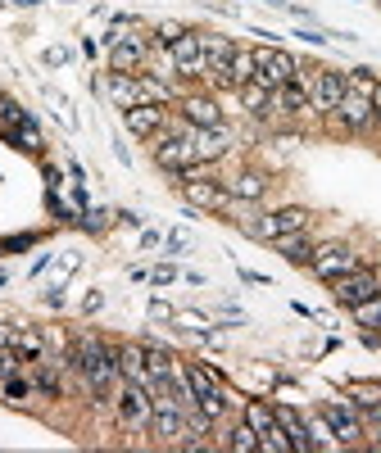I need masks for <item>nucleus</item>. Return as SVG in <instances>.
Wrapping results in <instances>:
<instances>
[{"label":"nucleus","instance_id":"dca6fc26","mask_svg":"<svg viewBox=\"0 0 381 453\" xmlns=\"http://www.w3.org/2000/svg\"><path fill=\"white\" fill-rule=\"evenodd\" d=\"M190 145H196V159H205V164H218L227 150H232V127H196L190 132Z\"/></svg>","mask_w":381,"mask_h":453},{"label":"nucleus","instance_id":"ddd939ff","mask_svg":"<svg viewBox=\"0 0 381 453\" xmlns=\"http://www.w3.org/2000/svg\"><path fill=\"white\" fill-rule=\"evenodd\" d=\"M173 119V104H132L123 109V127L136 136V141H150V136H159Z\"/></svg>","mask_w":381,"mask_h":453},{"label":"nucleus","instance_id":"f704fd0d","mask_svg":"<svg viewBox=\"0 0 381 453\" xmlns=\"http://www.w3.org/2000/svg\"><path fill=\"white\" fill-rule=\"evenodd\" d=\"M36 241H42L36 232H23V236H5V241H0V254H10V250H32Z\"/></svg>","mask_w":381,"mask_h":453},{"label":"nucleus","instance_id":"de8ad7c7","mask_svg":"<svg viewBox=\"0 0 381 453\" xmlns=\"http://www.w3.org/2000/svg\"><path fill=\"white\" fill-rule=\"evenodd\" d=\"M10 340H14V326H5V322H0V349H5Z\"/></svg>","mask_w":381,"mask_h":453},{"label":"nucleus","instance_id":"c9c22d12","mask_svg":"<svg viewBox=\"0 0 381 453\" xmlns=\"http://www.w3.org/2000/svg\"><path fill=\"white\" fill-rule=\"evenodd\" d=\"M150 281H155V286H173L177 281V263H159V268L150 273Z\"/></svg>","mask_w":381,"mask_h":453},{"label":"nucleus","instance_id":"aec40b11","mask_svg":"<svg viewBox=\"0 0 381 453\" xmlns=\"http://www.w3.org/2000/svg\"><path fill=\"white\" fill-rule=\"evenodd\" d=\"M177 367H182V363H177L164 345L145 340V372H150V390H155V386H168L173 376H177Z\"/></svg>","mask_w":381,"mask_h":453},{"label":"nucleus","instance_id":"393cba45","mask_svg":"<svg viewBox=\"0 0 381 453\" xmlns=\"http://www.w3.org/2000/svg\"><path fill=\"white\" fill-rule=\"evenodd\" d=\"M214 444H218V449H232V453H259V431L241 418L237 426H227V431H222Z\"/></svg>","mask_w":381,"mask_h":453},{"label":"nucleus","instance_id":"49530a36","mask_svg":"<svg viewBox=\"0 0 381 453\" xmlns=\"http://www.w3.org/2000/svg\"><path fill=\"white\" fill-rule=\"evenodd\" d=\"M372 113H377V127H381V78H377V87H372Z\"/></svg>","mask_w":381,"mask_h":453},{"label":"nucleus","instance_id":"f3484780","mask_svg":"<svg viewBox=\"0 0 381 453\" xmlns=\"http://www.w3.org/2000/svg\"><path fill=\"white\" fill-rule=\"evenodd\" d=\"M273 412H277V426L286 431L291 449H295V453H314V435H309V422H304V412H295L291 403H273Z\"/></svg>","mask_w":381,"mask_h":453},{"label":"nucleus","instance_id":"f8f14e48","mask_svg":"<svg viewBox=\"0 0 381 453\" xmlns=\"http://www.w3.org/2000/svg\"><path fill=\"white\" fill-rule=\"evenodd\" d=\"M182 200H186L190 209H200V213H222L227 204H232V196H227L222 177H196V181H182Z\"/></svg>","mask_w":381,"mask_h":453},{"label":"nucleus","instance_id":"79ce46f5","mask_svg":"<svg viewBox=\"0 0 381 453\" xmlns=\"http://www.w3.org/2000/svg\"><path fill=\"white\" fill-rule=\"evenodd\" d=\"M68 177H73V186H87V168L78 159H68Z\"/></svg>","mask_w":381,"mask_h":453},{"label":"nucleus","instance_id":"6e6552de","mask_svg":"<svg viewBox=\"0 0 381 453\" xmlns=\"http://www.w3.org/2000/svg\"><path fill=\"white\" fill-rule=\"evenodd\" d=\"M150 159H155L159 173L177 177L186 164H196V145H190V136H177V132H159V136H150Z\"/></svg>","mask_w":381,"mask_h":453},{"label":"nucleus","instance_id":"c85d7f7f","mask_svg":"<svg viewBox=\"0 0 381 453\" xmlns=\"http://www.w3.org/2000/svg\"><path fill=\"white\" fill-rule=\"evenodd\" d=\"M0 390H5V399H10V403H27V399L36 395L32 372H14V376H5V381H0Z\"/></svg>","mask_w":381,"mask_h":453},{"label":"nucleus","instance_id":"1a4fd4ad","mask_svg":"<svg viewBox=\"0 0 381 453\" xmlns=\"http://www.w3.org/2000/svg\"><path fill=\"white\" fill-rule=\"evenodd\" d=\"M323 418L331 422V435L340 440V449H359V444H368L363 435V418H359V408L350 403V399H323Z\"/></svg>","mask_w":381,"mask_h":453},{"label":"nucleus","instance_id":"20e7f679","mask_svg":"<svg viewBox=\"0 0 381 453\" xmlns=\"http://www.w3.org/2000/svg\"><path fill=\"white\" fill-rule=\"evenodd\" d=\"M381 295V268L377 263H359L354 273H346V277H336L331 281V299L340 309H359V304H368V299H377Z\"/></svg>","mask_w":381,"mask_h":453},{"label":"nucleus","instance_id":"a19ab883","mask_svg":"<svg viewBox=\"0 0 381 453\" xmlns=\"http://www.w3.org/2000/svg\"><path fill=\"white\" fill-rule=\"evenodd\" d=\"M241 281H250V286H273V277H263V273H254V268H241Z\"/></svg>","mask_w":381,"mask_h":453},{"label":"nucleus","instance_id":"603ef678","mask_svg":"<svg viewBox=\"0 0 381 453\" xmlns=\"http://www.w3.org/2000/svg\"><path fill=\"white\" fill-rule=\"evenodd\" d=\"M0 5H5V0H0Z\"/></svg>","mask_w":381,"mask_h":453},{"label":"nucleus","instance_id":"9d476101","mask_svg":"<svg viewBox=\"0 0 381 453\" xmlns=\"http://www.w3.org/2000/svg\"><path fill=\"white\" fill-rule=\"evenodd\" d=\"M168 55H173V68H177V78H186V82H205L209 78V64H205V50H200V32L196 27H186L177 42L168 46Z\"/></svg>","mask_w":381,"mask_h":453},{"label":"nucleus","instance_id":"6ab92c4d","mask_svg":"<svg viewBox=\"0 0 381 453\" xmlns=\"http://www.w3.org/2000/svg\"><path fill=\"white\" fill-rule=\"evenodd\" d=\"M105 91H109V100L119 104V109L145 104V96H141V73H109V78H105Z\"/></svg>","mask_w":381,"mask_h":453},{"label":"nucleus","instance_id":"473e14b6","mask_svg":"<svg viewBox=\"0 0 381 453\" xmlns=\"http://www.w3.org/2000/svg\"><path fill=\"white\" fill-rule=\"evenodd\" d=\"M346 87H350V91H359V96H372V87H377V73L359 64V68H350V73H346Z\"/></svg>","mask_w":381,"mask_h":453},{"label":"nucleus","instance_id":"72a5a7b5","mask_svg":"<svg viewBox=\"0 0 381 453\" xmlns=\"http://www.w3.org/2000/svg\"><path fill=\"white\" fill-rule=\"evenodd\" d=\"M109 209H82V218H78V226H82V232H105V226H109Z\"/></svg>","mask_w":381,"mask_h":453},{"label":"nucleus","instance_id":"5701e85b","mask_svg":"<svg viewBox=\"0 0 381 453\" xmlns=\"http://www.w3.org/2000/svg\"><path fill=\"white\" fill-rule=\"evenodd\" d=\"M0 141H10L14 150H23V155H46V136H42V127H36L32 113H27V119H23L19 127H10Z\"/></svg>","mask_w":381,"mask_h":453},{"label":"nucleus","instance_id":"e433bc0d","mask_svg":"<svg viewBox=\"0 0 381 453\" xmlns=\"http://www.w3.org/2000/svg\"><path fill=\"white\" fill-rule=\"evenodd\" d=\"M164 250H168V254L177 258V254H186V250H190V236H186V232H168V241H164Z\"/></svg>","mask_w":381,"mask_h":453},{"label":"nucleus","instance_id":"a18cd8bd","mask_svg":"<svg viewBox=\"0 0 381 453\" xmlns=\"http://www.w3.org/2000/svg\"><path fill=\"white\" fill-rule=\"evenodd\" d=\"M46 181H51V191H59V181H64V173H59L55 164H46Z\"/></svg>","mask_w":381,"mask_h":453},{"label":"nucleus","instance_id":"37998d69","mask_svg":"<svg viewBox=\"0 0 381 453\" xmlns=\"http://www.w3.org/2000/svg\"><path fill=\"white\" fill-rule=\"evenodd\" d=\"M164 241H159V232H145V226H141V250H159Z\"/></svg>","mask_w":381,"mask_h":453},{"label":"nucleus","instance_id":"4468645a","mask_svg":"<svg viewBox=\"0 0 381 453\" xmlns=\"http://www.w3.org/2000/svg\"><path fill=\"white\" fill-rule=\"evenodd\" d=\"M177 113H182L190 127H222V123H227L218 96H209V91H186V96H177Z\"/></svg>","mask_w":381,"mask_h":453},{"label":"nucleus","instance_id":"a211bd4d","mask_svg":"<svg viewBox=\"0 0 381 453\" xmlns=\"http://www.w3.org/2000/svg\"><path fill=\"white\" fill-rule=\"evenodd\" d=\"M273 250H277L286 263H295V268H309V258H314V250H318V241H314V226H309V232L277 236V241H273Z\"/></svg>","mask_w":381,"mask_h":453},{"label":"nucleus","instance_id":"2eb2a0df","mask_svg":"<svg viewBox=\"0 0 381 453\" xmlns=\"http://www.w3.org/2000/svg\"><path fill=\"white\" fill-rule=\"evenodd\" d=\"M222 186H227V196L232 200H245V204H259L263 196H268V173H259V168H241L237 177H222Z\"/></svg>","mask_w":381,"mask_h":453},{"label":"nucleus","instance_id":"cd10ccee","mask_svg":"<svg viewBox=\"0 0 381 453\" xmlns=\"http://www.w3.org/2000/svg\"><path fill=\"white\" fill-rule=\"evenodd\" d=\"M346 399L359 408V418H363V412L381 408V381H350L346 386Z\"/></svg>","mask_w":381,"mask_h":453},{"label":"nucleus","instance_id":"7c9ffc66","mask_svg":"<svg viewBox=\"0 0 381 453\" xmlns=\"http://www.w3.org/2000/svg\"><path fill=\"white\" fill-rule=\"evenodd\" d=\"M27 119V109L14 100V96H5V91H0V136H5L10 127H19Z\"/></svg>","mask_w":381,"mask_h":453},{"label":"nucleus","instance_id":"c03bdc74","mask_svg":"<svg viewBox=\"0 0 381 453\" xmlns=\"http://www.w3.org/2000/svg\"><path fill=\"white\" fill-rule=\"evenodd\" d=\"M46 64H51V68H59V64H68V50H64V46H55V50H46Z\"/></svg>","mask_w":381,"mask_h":453},{"label":"nucleus","instance_id":"423d86ee","mask_svg":"<svg viewBox=\"0 0 381 453\" xmlns=\"http://www.w3.org/2000/svg\"><path fill=\"white\" fill-rule=\"evenodd\" d=\"M363 263V254L354 250V245H346V241H323L318 250H314V258H309V273L318 277V281H336V277H346V273H354Z\"/></svg>","mask_w":381,"mask_h":453},{"label":"nucleus","instance_id":"09e8293b","mask_svg":"<svg viewBox=\"0 0 381 453\" xmlns=\"http://www.w3.org/2000/svg\"><path fill=\"white\" fill-rule=\"evenodd\" d=\"M10 5H19V10H36L42 0H10Z\"/></svg>","mask_w":381,"mask_h":453},{"label":"nucleus","instance_id":"7ed1b4c3","mask_svg":"<svg viewBox=\"0 0 381 453\" xmlns=\"http://www.w3.org/2000/svg\"><path fill=\"white\" fill-rule=\"evenodd\" d=\"M113 418H119V426L132 431V435H150V418H155V395H150L145 386L123 381L119 390H113Z\"/></svg>","mask_w":381,"mask_h":453},{"label":"nucleus","instance_id":"f03ea898","mask_svg":"<svg viewBox=\"0 0 381 453\" xmlns=\"http://www.w3.org/2000/svg\"><path fill=\"white\" fill-rule=\"evenodd\" d=\"M314 226V213L304 209V204H282V209H273V213H254L241 232L245 236H254V241H277V236H291V232H309Z\"/></svg>","mask_w":381,"mask_h":453},{"label":"nucleus","instance_id":"412c9836","mask_svg":"<svg viewBox=\"0 0 381 453\" xmlns=\"http://www.w3.org/2000/svg\"><path fill=\"white\" fill-rule=\"evenodd\" d=\"M200 50H205L209 73H222L227 64H232V55H237V42H232V36H222V32H200Z\"/></svg>","mask_w":381,"mask_h":453},{"label":"nucleus","instance_id":"4c0bfd02","mask_svg":"<svg viewBox=\"0 0 381 453\" xmlns=\"http://www.w3.org/2000/svg\"><path fill=\"white\" fill-rule=\"evenodd\" d=\"M150 318H155V322H173V318H177V309H168L164 299H150Z\"/></svg>","mask_w":381,"mask_h":453},{"label":"nucleus","instance_id":"4be33fe9","mask_svg":"<svg viewBox=\"0 0 381 453\" xmlns=\"http://www.w3.org/2000/svg\"><path fill=\"white\" fill-rule=\"evenodd\" d=\"M10 349L23 358V363H36V358H46V331L42 326H14V340H10Z\"/></svg>","mask_w":381,"mask_h":453},{"label":"nucleus","instance_id":"b1692460","mask_svg":"<svg viewBox=\"0 0 381 453\" xmlns=\"http://www.w3.org/2000/svg\"><path fill=\"white\" fill-rule=\"evenodd\" d=\"M119 376L132 386L150 390V372H145V345H119Z\"/></svg>","mask_w":381,"mask_h":453},{"label":"nucleus","instance_id":"ea45409f","mask_svg":"<svg viewBox=\"0 0 381 453\" xmlns=\"http://www.w3.org/2000/svg\"><path fill=\"white\" fill-rule=\"evenodd\" d=\"M295 36H299V42H309V46H327V32H318V27H304Z\"/></svg>","mask_w":381,"mask_h":453},{"label":"nucleus","instance_id":"8fccbe9b","mask_svg":"<svg viewBox=\"0 0 381 453\" xmlns=\"http://www.w3.org/2000/svg\"><path fill=\"white\" fill-rule=\"evenodd\" d=\"M372 449H381V426H377V431H372Z\"/></svg>","mask_w":381,"mask_h":453},{"label":"nucleus","instance_id":"f257e3e1","mask_svg":"<svg viewBox=\"0 0 381 453\" xmlns=\"http://www.w3.org/2000/svg\"><path fill=\"white\" fill-rule=\"evenodd\" d=\"M182 372H186V386H190V395H196V403L209 412L214 422H222L232 408L245 403V399H232V390L222 386V376L209 363H182Z\"/></svg>","mask_w":381,"mask_h":453},{"label":"nucleus","instance_id":"58836bf2","mask_svg":"<svg viewBox=\"0 0 381 453\" xmlns=\"http://www.w3.org/2000/svg\"><path fill=\"white\" fill-rule=\"evenodd\" d=\"M105 309V290H91L87 299H82V313H100Z\"/></svg>","mask_w":381,"mask_h":453},{"label":"nucleus","instance_id":"bb28decb","mask_svg":"<svg viewBox=\"0 0 381 453\" xmlns=\"http://www.w3.org/2000/svg\"><path fill=\"white\" fill-rule=\"evenodd\" d=\"M237 100H241L245 113H254V119H268L273 91H268V87H259V82H245V87H237Z\"/></svg>","mask_w":381,"mask_h":453},{"label":"nucleus","instance_id":"a878e982","mask_svg":"<svg viewBox=\"0 0 381 453\" xmlns=\"http://www.w3.org/2000/svg\"><path fill=\"white\" fill-rule=\"evenodd\" d=\"M245 82H254V46H237V55H232V64H227V87H245Z\"/></svg>","mask_w":381,"mask_h":453},{"label":"nucleus","instance_id":"39448f33","mask_svg":"<svg viewBox=\"0 0 381 453\" xmlns=\"http://www.w3.org/2000/svg\"><path fill=\"white\" fill-rule=\"evenodd\" d=\"M295 73H299V59L291 55V50H282V46H254V82L259 87H268V91H277V87H286V82H295Z\"/></svg>","mask_w":381,"mask_h":453},{"label":"nucleus","instance_id":"c756f323","mask_svg":"<svg viewBox=\"0 0 381 453\" xmlns=\"http://www.w3.org/2000/svg\"><path fill=\"white\" fill-rule=\"evenodd\" d=\"M309 422V435H314V453H327V449H340V440L331 435V422L323 418V412H314V418H304Z\"/></svg>","mask_w":381,"mask_h":453},{"label":"nucleus","instance_id":"2f4dec72","mask_svg":"<svg viewBox=\"0 0 381 453\" xmlns=\"http://www.w3.org/2000/svg\"><path fill=\"white\" fill-rule=\"evenodd\" d=\"M350 318H354L359 331H377L381 326V295L368 299V304H359V309H350Z\"/></svg>","mask_w":381,"mask_h":453},{"label":"nucleus","instance_id":"0eeeda50","mask_svg":"<svg viewBox=\"0 0 381 453\" xmlns=\"http://www.w3.org/2000/svg\"><path fill=\"white\" fill-rule=\"evenodd\" d=\"M327 123H331L336 132H346V136H368V132L377 127L372 96H359V91L346 87V96H340V104H336V113H331Z\"/></svg>","mask_w":381,"mask_h":453},{"label":"nucleus","instance_id":"3c124183","mask_svg":"<svg viewBox=\"0 0 381 453\" xmlns=\"http://www.w3.org/2000/svg\"><path fill=\"white\" fill-rule=\"evenodd\" d=\"M5 281H10V273H0V290H5Z\"/></svg>","mask_w":381,"mask_h":453},{"label":"nucleus","instance_id":"9b49d317","mask_svg":"<svg viewBox=\"0 0 381 453\" xmlns=\"http://www.w3.org/2000/svg\"><path fill=\"white\" fill-rule=\"evenodd\" d=\"M150 50H155V36L145 32H123L119 46H109V73H141L150 64Z\"/></svg>","mask_w":381,"mask_h":453}]
</instances>
